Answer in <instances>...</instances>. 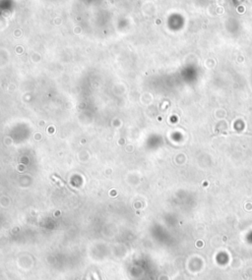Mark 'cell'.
I'll return each instance as SVG.
<instances>
[{
    "instance_id": "1",
    "label": "cell",
    "mask_w": 252,
    "mask_h": 280,
    "mask_svg": "<svg viewBox=\"0 0 252 280\" xmlns=\"http://www.w3.org/2000/svg\"><path fill=\"white\" fill-rule=\"evenodd\" d=\"M94 280H100V276L98 275V273H96V272L94 273Z\"/></svg>"
}]
</instances>
